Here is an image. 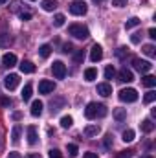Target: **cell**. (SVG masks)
<instances>
[{
  "mask_svg": "<svg viewBox=\"0 0 156 158\" xmlns=\"http://www.w3.org/2000/svg\"><path fill=\"white\" fill-rule=\"evenodd\" d=\"M63 52H64V53H72V52H74V46H72L70 42H66V44H63Z\"/></svg>",
  "mask_w": 156,
  "mask_h": 158,
  "instance_id": "35",
  "label": "cell"
},
{
  "mask_svg": "<svg viewBox=\"0 0 156 158\" xmlns=\"http://www.w3.org/2000/svg\"><path fill=\"white\" fill-rule=\"evenodd\" d=\"M140 35H142V33H134V35L130 37V40H132V44H138V42H140V39H142Z\"/></svg>",
  "mask_w": 156,
  "mask_h": 158,
  "instance_id": "40",
  "label": "cell"
},
{
  "mask_svg": "<svg viewBox=\"0 0 156 158\" xmlns=\"http://www.w3.org/2000/svg\"><path fill=\"white\" fill-rule=\"evenodd\" d=\"M42 107H44V105H42V101H39V99H37V101H33V103H31V110H30V112H31V116H35V118L40 116V114H42Z\"/></svg>",
  "mask_w": 156,
  "mask_h": 158,
  "instance_id": "16",
  "label": "cell"
},
{
  "mask_svg": "<svg viewBox=\"0 0 156 158\" xmlns=\"http://www.w3.org/2000/svg\"><path fill=\"white\" fill-rule=\"evenodd\" d=\"M72 125H74V118H72V116H63V118H61V127L70 129Z\"/></svg>",
  "mask_w": 156,
  "mask_h": 158,
  "instance_id": "26",
  "label": "cell"
},
{
  "mask_svg": "<svg viewBox=\"0 0 156 158\" xmlns=\"http://www.w3.org/2000/svg\"><path fill=\"white\" fill-rule=\"evenodd\" d=\"M101 59H103V48H101L99 44H94L92 50H90V61H92V63H97V61H101Z\"/></svg>",
  "mask_w": 156,
  "mask_h": 158,
  "instance_id": "9",
  "label": "cell"
},
{
  "mask_svg": "<svg viewBox=\"0 0 156 158\" xmlns=\"http://www.w3.org/2000/svg\"><path fill=\"white\" fill-rule=\"evenodd\" d=\"M84 116L88 119H96V118H103L107 116V107L101 105V103H88L86 109H84Z\"/></svg>",
  "mask_w": 156,
  "mask_h": 158,
  "instance_id": "1",
  "label": "cell"
},
{
  "mask_svg": "<svg viewBox=\"0 0 156 158\" xmlns=\"http://www.w3.org/2000/svg\"><path fill=\"white\" fill-rule=\"evenodd\" d=\"M84 79L86 81H96L97 79V70L96 68H86L84 70Z\"/></svg>",
  "mask_w": 156,
  "mask_h": 158,
  "instance_id": "20",
  "label": "cell"
},
{
  "mask_svg": "<svg viewBox=\"0 0 156 158\" xmlns=\"http://www.w3.org/2000/svg\"><path fill=\"white\" fill-rule=\"evenodd\" d=\"M145 158H153V156H145Z\"/></svg>",
  "mask_w": 156,
  "mask_h": 158,
  "instance_id": "52",
  "label": "cell"
},
{
  "mask_svg": "<svg viewBox=\"0 0 156 158\" xmlns=\"http://www.w3.org/2000/svg\"><path fill=\"white\" fill-rule=\"evenodd\" d=\"M119 99L125 103H134V101H138V90L136 88H123V90H119Z\"/></svg>",
  "mask_w": 156,
  "mask_h": 158,
  "instance_id": "3",
  "label": "cell"
},
{
  "mask_svg": "<svg viewBox=\"0 0 156 158\" xmlns=\"http://www.w3.org/2000/svg\"><path fill=\"white\" fill-rule=\"evenodd\" d=\"M20 6H22V4H20L18 0H15V2H13V4L9 6V9H11L13 13H17V11H20Z\"/></svg>",
  "mask_w": 156,
  "mask_h": 158,
  "instance_id": "34",
  "label": "cell"
},
{
  "mask_svg": "<svg viewBox=\"0 0 156 158\" xmlns=\"http://www.w3.org/2000/svg\"><path fill=\"white\" fill-rule=\"evenodd\" d=\"M114 118L121 121V119H125V118H127V112H125L123 109H116V110H114Z\"/></svg>",
  "mask_w": 156,
  "mask_h": 158,
  "instance_id": "33",
  "label": "cell"
},
{
  "mask_svg": "<svg viewBox=\"0 0 156 158\" xmlns=\"http://www.w3.org/2000/svg\"><path fill=\"white\" fill-rule=\"evenodd\" d=\"M59 103H64V101H63V99H59ZM57 110H59V107L51 101V112H57Z\"/></svg>",
  "mask_w": 156,
  "mask_h": 158,
  "instance_id": "44",
  "label": "cell"
},
{
  "mask_svg": "<svg viewBox=\"0 0 156 158\" xmlns=\"http://www.w3.org/2000/svg\"><path fill=\"white\" fill-rule=\"evenodd\" d=\"M20 72L22 74H33L35 72V64L31 61H22L20 63Z\"/></svg>",
  "mask_w": 156,
  "mask_h": 158,
  "instance_id": "15",
  "label": "cell"
},
{
  "mask_svg": "<svg viewBox=\"0 0 156 158\" xmlns=\"http://www.w3.org/2000/svg\"><path fill=\"white\" fill-rule=\"evenodd\" d=\"M7 158H20V155H18V153H9Z\"/></svg>",
  "mask_w": 156,
  "mask_h": 158,
  "instance_id": "47",
  "label": "cell"
},
{
  "mask_svg": "<svg viewBox=\"0 0 156 158\" xmlns=\"http://www.w3.org/2000/svg\"><path fill=\"white\" fill-rule=\"evenodd\" d=\"M2 64H4L6 68L15 66V64H17V55H15V53H4V57H2Z\"/></svg>",
  "mask_w": 156,
  "mask_h": 158,
  "instance_id": "10",
  "label": "cell"
},
{
  "mask_svg": "<svg viewBox=\"0 0 156 158\" xmlns=\"http://www.w3.org/2000/svg\"><path fill=\"white\" fill-rule=\"evenodd\" d=\"M13 42V39L9 37V33H0V48H4V46H9Z\"/></svg>",
  "mask_w": 156,
  "mask_h": 158,
  "instance_id": "25",
  "label": "cell"
},
{
  "mask_svg": "<svg viewBox=\"0 0 156 158\" xmlns=\"http://www.w3.org/2000/svg\"><path fill=\"white\" fill-rule=\"evenodd\" d=\"M114 76H116L114 66H107V68H105V79H112Z\"/></svg>",
  "mask_w": 156,
  "mask_h": 158,
  "instance_id": "31",
  "label": "cell"
},
{
  "mask_svg": "<svg viewBox=\"0 0 156 158\" xmlns=\"http://www.w3.org/2000/svg\"><path fill=\"white\" fill-rule=\"evenodd\" d=\"M31 92H33V86L28 83V85L22 88V94H20V96H22V99H24V101H30V99H31Z\"/></svg>",
  "mask_w": 156,
  "mask_h": 158,
  "instance_id": "17",
  "label": "cell"
},
{
  "mask_svg": "<svg viewBox=\"0 0 156 158\" xmlns=\"http://www.w3.org/2000/svg\"><path fill=\"white\" fill-rule=\"evenodd\" d=\"M55 90V83L53 81H48V79H42L39 83V92L40 94H50Z\"/></svg>",
  "mask_w": 156,
  "mask_h": 158,
  "instance_id": "8",
  "label": "cell"
},
{
  "mask_svg": "<svg viewBox=\"0 0 156 158\" xmlns=\"http://www.w3.org/2000/svg\"><path fill=\"white\" fill-rule=\"evenodd\" d=\"M6 2H7V0H0V4H6Z\"/></svg>",
  "mask_w": 156,
  "mask_h": 158,
  "instance_id": "50",
  "label": "cell"
},
{
  "mask_svg": "<svg viewBox=\"0 0 156 158\" xmlns=\"http://www.w3.org/2000/svg\"><path fill=\"white\" fill-rule=\"evenodd\" d=\"M97 94L103 96V98H109V96L112 94V86H110L109 83H99V85H97Z\"/></svg>",
  "mask_w": 156,
  "mask_h": 158,
  "instance_id": "13",
  "label": "cell"
},
{
  "mask_svg": "<svg viewBox=\"0 0 156 158\" xmlns=\"http://www.w3.org/2000/svg\"><path fill=\"white\" fill-rule=\"evenodd\" d=\"M83 158H99V156H97V153H84Z\"/></svg>",
  "mask_w": 156,
  "mask_h": 158,
  "instance_id": "45",
  "label": "cell"
},
{
  "mask_svg": "<svg viewBox=\"0 0 156 158\" xmlns=\"http://www.w3.org/2000/svg\"><path fill=\"white\" fill-rule=\"evenodd\" d=\"M132 140H134V131L132 129H127L123 132V142H132Z\"/></svg>",
  "mask_w": 156,
  "mask_h": 158,
  "instance_id": "29",
  "label": "cell"
},
{
  "mask_svg": "<svg viewBox=\"0 0 156 158\" xmlns=\"http://www.w3.org/2000/svg\"><path fill=\"white\" fill-rule=\"evenodd\" d=\"M74 59H76V63H81V61L84 59V53H83V52H77V53L74 55Z\"/></svg>",
  "mask_w": 156,
  "mask_h": 158,
  "instance_id": "39",
  "label": "cell"
},
{
  "mask_svg": "<svg viewBox=\"0 0 156 158\" xmlns=\"http://www.w3.org/2000/svg\"><path fill=\"white\" fill-rule=\"evenodd\" d=\"M18 83H20L18 74H9V76L4 77V86H6L7 90H15V88L18 86Z\"/></svg>",
  "mask_w": 156,
  "mask_h": 158,
  "instance_id": "5",
  "label": "cell"
},
{
  "mask_svg": "<svg viewBox=\"0 0 156 158\" xmlns=\"http://www.w3.org/2000/svg\"><path fill=\"white\" fill-rule=\"evenodd\" d=\"M68 33H70V35H74L76 39H81V40H84V39H88V37H90L88 28H86V26H83V24H72V26L68 28Z\"/></svg>",
  "mask_w": 156,
  "mask_h": 158,
  "instance_id": "2",
  "label": "cell"
},
{
  "mask_svg": "<svg viewBox=\"0 0 156 158\" xmlns=\"http://www.w3.org/2000/svg\"><path fill=\"white\" fill-rule=\"evenodd\" d=\"M0 103H2L4 107H9V105H11V99H9V98H2V99H0Z\"/></svg>",
  "mask_w": 156,
  "mask_h": 158,
  "instance_id": "42",
  "label": "cell"
},
{
  "mask_svg": "<svg viewBox=\"0 0 156 158\" xmlns=\"http://www.w3.org/2000/svg\"><path fill=\"white\" fill-rule=\"evenodd\" d=\"M30 2H35V0H30Z\"/></svg>",
  "mask_w": 156,
  "mask_h": 158,
  "instance_id": "53",
  "label": "cell"
},
{
  "mask_svg": "<svg viewBox=\"0 0 156 158\" xmlns=\"http://www.w3.org/2000/svg\"><path fill=\"white\" fill-rule=\"evenodd\" d=\"M50 158H63V155H61L59 149H51L50 151Z\"/></svg>",
  "mask_w": 156,
  "mask_h": 158,
  "instance_id": "36",
  "label": "cell"
},
{
  "mask_svg": "<svg viewBox=\"0 0 156 158\" xmlns=\"http://www.w3.org/2000/svg\"><path fill=\"white\" fill-rule=\"evenodd\" d=\"M94 2H103V0H94Z\"/></svg>",
  "mask_w": 156,
  "mask_h": 158,
  "instance_id": "51",
  "label": "cell"
},
{
  "mask_svg": "<svg viewBox=\"0 0 156 158\" xmlns=\"http://www.w3.org/2000/svg\"><path fill=\"white\" fill-rule=\"evenodd\" d=\"M119 158H132V151H121Z\"/></svg>",
  "mask_w": 156,
  "mask_h": 158,
  "instance_id": "41",
  "label": "cell"
},
{
  "mask_svg": "<svg viewBox=\"0 0 156 158\" xmlns=\"http://www.w3.org/2000/svg\"><path fill=\"white\" fill-rule=\"evenodd\" d=\"M64 20H66V19H64V15H61V13H57V15L53 17V26H57V28H61V26L64 24Z\"/></svg>",
  "mask_w": 156,
  "mask_h": 158,
  "instance_id": "27",
  "label": "cell"
},
{
  "mask_svg": "<svg viewBox=\"0 0 156 158\" xmlns=\"http://www.w3.org/2000/svg\"><path fill=\"white\" fill-rule=\"evenodd\" d=\"M117 77H119V81H121V83H132V81H134V74H132L130 70L123 68V70H119Z\"/></svg>",
  "mask_w": 156,
  "mask_h": 158,
  "instance_id": "12",
  "label": "cell"
},
{
  "mask_svg": "<svg viewBox=\"0 0 156 158\" xmlns=\"http://www.w3.org/2000/svg\"><path fill=\"white\" fill-rule=\"evenodd\" d=\"M20 134H22V127L20 125H15L13 131H11V140L13 142H18L20 140Z\"/></svg>",
  "mask_w": 156,
  "mask_h": 158,
  "instance_id": "22",
  "label": "cell"
},
{
  "mask_svg": "<svg viewBox=\"0 0 156 158\" xmlns=\"http://www.w3.org/2000/svg\"><path fill=\"white\" fill-rule=\"evenodd\" d=\"M142 131H143V132H153V131H154V123H153L151 119H143V121H142Z\"/></svg>",
  "mask_w": 156,
  "mask_h": 158,
  "instance_id": "21",
  "label": "cell"
},
{
  "mask_svg": "<svg viewBox=\"0 0 156 158\" xmlns=\"http://www.w3.org/2000/svg\"><path fill=\"white\" fill-rule=\"evenodd\" d=\"M142 83H143V86L153 88V86L156 85V77H154V76H145V77L142 79Z\"/></svg>",
  "mask_w": 156,
  "mask_h": 158,
  "instance_id": "24",
  "label": "cell"
},
{
  "mask_svg": "<svg viewBox=\"0 0 156 158\" xmlns=\"http://www.w3.org/2000/svg\"><path fill=\"white\" fill-rule=\"evenodd\" d=\"M26 158H42V156H40V155H35V153H33V155H28Z\"/></svg>",
  "mask_w": 156,
  "mask_h": 158,
  "instance_id": "49",
  "label": "cell"
},
{
  "mask_svg": "<svg viewBox=\"0 0 156 158\" xmlns=\"http://www.w3.org/2000/svg\"><path fill=\"white\" fill-rule=\"evenodd\" d=\"M149 37H151V39H156V30H154V28H151V30H149Z\"/></svg>",
  "mask_w": 156,
  "mask_h": 158,
  "instance_id": "46",
  "label": "cell"
},
{
  "mask_svg": "<svg viewBox=\"0 0 156 158\" xmlns=\"http://www.w3.org/2000/svg\"><path fill=\"white\" fill-rule=\"evenodd\" d=\"M86 11H88V6H86L84 2H74V4L70 6V13H72V15L81 17V15H84Z\"/></svg>",
  "mask_w": 156,
  "mask_h": 158,
  "instance_id": "7",
  "label": "cell"
},
{
  "mask_svg": "<svg viewBox=\"0 0 156 158\" xmlns=\"http://www.w3.org/2000/svg\"><path fill=\"white\" fill-rule=\"evenodd\" d=\"M140 22H142V20H140L138 17H130V19H129L127 22H125V30H132V28L140 26Z\"/></svg>",
  "mask_w": 156,
  "mask_h": 158,
  "instance_id": "18",
  "label": "cell"
},
{
  "mask_svg": "<svg viewBox=\"0 0 156 158\" xmlns=\"http://www.w3.org/2000/svg\"><path fill=\"white\" fill-rule=\"evenodd\" d=\"M37 140H39V134H37V127L30 125V127H28V143H30V145H35V143H37Z\"/></svg>",
  "mask_w": 156,
  "mask_h": 158,
  "instance_id": "14",
  "label": "cell"
},
{
  "mask_svg": "<svg viewBox=\"0 0 156 158\" xmlns=\"http://www.w3.org/2000/svg\"><path fill=\"white\" fill-rule=\"evenodd\" d=\"M51 72H53L55 79H64L66 77V66H64V63L63 61H55L51 64Z\"/></svg>",
  "mask_w": 156,
  "mask_h": 158,
  "instance_id": "4",
  "label": "cell"
},
{
  "mask_svg": "<svg viewBox=\"0 0 156 158\" xmlns=\"http://www.w3.org/2000/svg\"><path fill=\"white\" fill-rule=\"evenodd\" d=\"M20 19H22V20H30V19H31V13H24V11H22V13H20Z\"/></svg>",
  "mask_w": 156,
  "mask_h": 158,
  "instance_id": "43",
  "label": "cell"
},
{
  "mask_svg": "<svg viewBox=\"0 0 156 158\" xmlns=\"http://www.w3.org/2000/svg\"><path fill=\"white\" fill-rule=\"evenodd\" d=\"M143 53H145V55H149V57H154V55H156L154 46H153V44H145V46H143Z\"/></svg>",
  "mask_w": 156,
  "mask_h": 158,
  "instance_id": "28",
  "label": "cell"
},
{
  "mask_svg": "<svg viewBox=\"0 0 156 158\" xmlns=\"http://www.w3.org/2000/svg\"><path fill=\"white\" fill-rule=\"evenodd\" d=\"M22 118V114H20V112H15V114H13V119H20Z\"/></svg>",
  "mask_w": 156,
  "mask_h": 158,
  "instance_id": "48",
  "label": "cell"
},
{
  "mask_svg": "<svg viewBox=\"0 0 156 158\" xmlns=\"http://www.w3.org/2000/svg\"><path fill=\"white\" fill-rule=\"evenodd\" d=\"M50 53H51V46H50V44H42V46L39 48V55L40 57L46 59V57H50Z\"/></svg>",
  "mask_w": 156,
  "mask_h": 158,
  "instance_id": "23",
  "label": "cell"
},
{
  "mask_svg": "<svg viewBox=\"0 0 156 158\" xmlns=\"http://www.w3.org/2000/svg\"><path fill=\"white\" fill-rule=\"evenodd\" d=\"M105 147H107V149L112 147V134H107V138H105Z\"/></svg>",
  "mask_w": 156,
  "mask_h": 158,
  "instance_id": "37",
  "label": "cell"
},
{
  "mask_svg": "<svg viewBox=\"0 0 156 158\" xmlns=\"http://www.w3.org/2000/svg\"><path fill=\"white\" fill-rule=\"evenodd\" d=\"M132 64H134V68H136L138 72H142V74H147V72L153 68V64H151L149 61H142V59H132Z\"/></svg>",
  "mask_w": 156,
  "mask_h": 158,
  "instance_id": "6",
  "label": "cell"
},
{
  "mask_svg": "<svg viewBox=\"0 0 156 158\" xmlns=\"http://www.w3.org/2000/svg\"><path fill=\"white\" fill-rule=\"evenodd\" d=\"M77 153H79L77 145L70 143V145H68V156H70V158H76V156H77Z\"/></svg>",
  "mask_w": 156,
  "mask_h": 158,
  "instance_id": "30",
  "label": "cell"
},
{
  "mask_svg": "<svg viewBox=\"0 0 156 158\" xmlns=\"http://www.w3.org/2000/svg\"><path fill=\"white\" fill-rule=\"evenodd\" d=\"M125 4H127L125 0H112V6H114V7H123Z\"/></svg>",
  "mask_w": 156,
  "mask_h": 158,
  "instance_id": "38",
  "label": "cell"
},
{
  "mask_svg": "<svg viewBox=\"0 0 156 158\" xmlns=\"http://www.w3.org/2000/svg\"><path fill=\"white\" fill-rule=\"evenodd\" d=\"M83 132H84L86 138H94V136H97V134L101 132V127H99V125H86Z\"/></svg>",
  "mask_w": 156,
  "mask_h": 158,
  "instance_id": "11",
  "label": "cell"
},
{
  "mask_svg": "<svg viewBox=\"0 0 156 158\" xmlns=\"http://www.w3.org/2000/svg\"><path fill=\"white\" fill-rule=\"evenodd\" d=\"M154 99H156V92H153V90H149V92L145 94V98H143V101H145V103H153Z\"/></svg>",
  "mask_w": 156,
  "mask_h": 158,
  "instance_id": "32",
  "label": "cell"
},
{
  "mask_svg": "<svg viewBox=\"0 0 156 158\" xmlns=\"http://www.w3.org/2000/svg\"><path fill=\"white\" fill-rule=\"evenodd\" d=\"M57 7V0H42V9L44 11H53Z\"/></svg>",
  "mask_w": 156,
  "mask_h": 158,
  "instance_id": "19",
  "label": "cell"
}]
</instances>
